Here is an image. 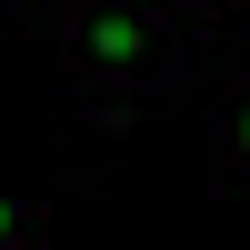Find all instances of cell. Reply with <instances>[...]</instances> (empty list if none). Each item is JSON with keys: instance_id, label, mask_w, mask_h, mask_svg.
<instances>
[{"instance_id": "obj_1", "label": "cell", "mask_w": 250, "mask_h": 250, "mask_svg": "<svg viewBox=\"0 0 250 250\" xmlns=\"http://www.w3.org/2000/svg\"><path fill=\"white\" fill-rule=\"evenodd\" d=\"M60 50H70L80 90H160L170 60H180V40H170V20L150 0H70Z\"/></svg>"}, {"instance_id": "obj_5", "label": "cell", "mask_w": 250, "mask_h": 250, "mask_svg": "<svg viewBox=\"0 0 250 250\" xmlns=\"http://www.w3.org/2000/svg\"><path fill=\"white\" fill-rule=\"evenodd\" d=\"M170 10H240V0H170Z\"/></svg>"}, {"instance_id": "obj_2", "label": "cell", "mask_w": 250, "mask_h": 250, "mask_svg": "<svg viewBox=\"0 0 250 250\" xmlns=\"http://www.w3.org/2000/svg\"><path fill=\"white\" fill-rule=\"evenodd\" d=\"M220 150H230V170L250 180V80H240V90H220Z\"/></svg>"}, {"instance_id": "obj_3", "label": "cell", "mask_w": 250, "mask_h": 250, "mask_svg": "<svg viewBox=\"0 0 250 250\" xmlns=\"http://www.w3.org/2000/svg\"><path fill=\"white\" fill-rule=\"evenodd\" d=\"M0 250H50V220H40V200H0Z\"/></svg>"}, {"instance_id": "obj_4", "label": "cell", "mask_w": 250, "mask_h": 250, "mask_svg": "<svg viewBox=\"0 0 250 250\" xmlns=\"http://www.w3.org/2000/svg\"><path fill=\"white\" fill-rule=\"evenodd\" d=\"M30 10H40V0H0V30H10V20H30Z\"/></svg>"}]
</instances>
